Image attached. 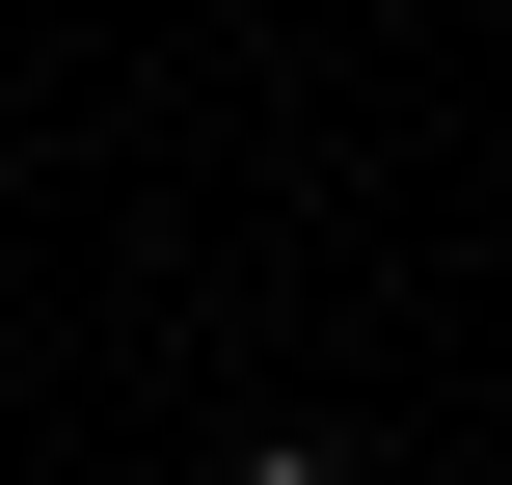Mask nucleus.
I'll return each instance as SVG.
<instances>
[{
	"label": "nucleus",
	"instance_id": "obj_1",
	"mask_svg": "<svg viewBox=\"0 0 512 485\" xmlns=\"http://www.w3.org/2000/svg\"><path fill=\"white\" fill-rule=\"evenodd\" d=\"M216 485H324V459H297V432H270V459H216Z\"/></svg>",
	"mask_w": 512,
	"mask_h": 485
}]
</instances>
